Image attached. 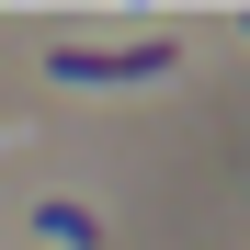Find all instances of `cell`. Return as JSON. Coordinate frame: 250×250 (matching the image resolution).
Masks as SVG:
<instances>
[{
  "label": "cell",
  "instance_id": "cell-1",
  "mask_svg": "<svg viewBox=\"0 0 250 250\" xmlns=\"http://www.w3.org/2000/svg\"><path fill=\"white\" fill-rule=\"evenodd\" d=\"M46 68L57 80H171L182 46H171V34H137V46H57Z\"/></svg>",
  "mask_w": 250,
  "mask_h": 250
},
{
  "label": "cell",
  "instance_id": "cell-2",
  "mask_svg": "<svg viewBox=\"0 0 250 250\" xmlns=\"http://www.w3.org/2000/svg\"><path fill=\"white\" fill-rule=\"evenodd\" d=\"M34 228H46L57 250H103V216H91V205H68V193H57V205H34Z\"/></svg>",
  "mask_w": 250,
  "mask_h": 250
}]
</instances>
